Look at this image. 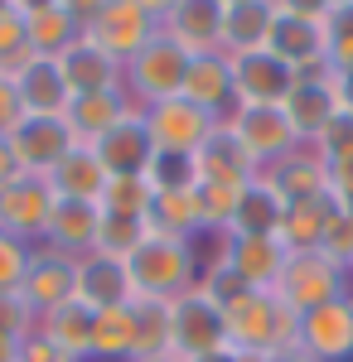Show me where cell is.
<instances>
[{
    "mask_svg": "<svg viewBox=\"0 0 353 362\" xmlns=\"http://www.w3.org/2000/svg\"><path fill=\"white\" fill-rule=\"evenodd\" d=\"M126 271H131V285H136L140 300H179L184 290L198 285L194 247L179 242V237H160V232H150V237L131 251Z\"/></svg>",
    "mask_w": 353,
    "mask_h": 362,
    "instance_id": "cell-1",
    "label": "cell"
},
{
    "mask_svg": "<svg viewBox=\"0 0 353 362\" xmlns=\"http://www.w3.org/2000/svg\"><path fill=\"white\" fill-rule=\"evenodd\" d=\"M296 343H300V314H291L271 290H257L252 300L228 309V348L276 358V353H286Z\"/></svg>",
    "mask_w": 353,
    "mask_h": 362,
    "instance_id": "cell-2",
    "label": "cell"
},
{
    "mask_svg": "<svg viewBox=\"0 0 353 362\" xmlns=\"http://www.w3.org/2000/svg\"><path fill=\"white\" fill-rule=\"evenodd\" d=\"M189 63H194V54L179 39H169L160 29V34L121 68V87H126V97H131L136 107H155L164 97H179V92H184Z\"/></svg>",
    "mask_w": 353,
    "mask_h": 362,
    "instance_id": "cell-3",
    "label": "cell"
},
{
    "mask_svg": "<svg viewBox=\"0 0 353 362\" xmlns=\"http://www.w3.org/2000/svg\"><path fill=\"white\" fill-rule=\"evenodd\" d=\"M271 295L291 314H310V309L349 295V271L339 261H329L325 251H286V266L276 276Z\"/></svg>",
    "mask_w": 353,
    "mask_h": 362,
    "instance_id": "cell-4",
    "label": "cell"
},
{
    "mask_svg": "<svg viewBox=\"0 0 353 362\" xmlns=\"http://www.w3.org/2000/svg\"><path fill=\"white\" fill-rule=\"evenodd\" d=\"M228 348V314L194 285L179 300H169V353L179 362L208 358Z\"/></svg>",
    "mask_w": 353,
    "mask_h": 362,
    "instance_id": "cell-5",
    "label": "cell"
},
{
    "mask_svg": "<svg viewBox=\"0 0 353 362\" xmlns=\"http://www.w3.org/2000/svg\"><path fill=\"white\" fill-rule=\"evenodd\" d=\"M228 126H232V136L242 140L247 150H252V160L262 169L281 165L286 155H296L305 140L296 136V126H291V116L281 102H262V107H232V112L223 116Z\"/></svg>",
    "mask_w": 353,
    "mask_h": 362,
    "instance_id": "cell-6",
    "label": "cell"
},
{
    "mask_svg": "<svg viewBox=\"0 0 353 362\" xmlns=\"http://www.w3.org/2000/svg\"><path fill=\"white\" fill-rule=\"evenodd\" d=\"M140 116H145V131L155 140V150H164V155H194L218 126V116L194 107L189 97H164L155 107H140Z\"/></svg>",
    "mask_w": 353,
    "mask_h": 362,
    "instance_id": "cell-7",
    "label": "cell"
},
{
    "mask_svg": "<svg viewBox=\"0 0 353 362\" xmlns=\"http://www.w3.org/2000/svg\"><path fill=\"white\" fill-rule=\"evenodd\" d=\"M54 203H58V194L44 174H25L15 184H5L0 189V232L15 237V242H25V247L44 242V227H49Z\"/></svg>",
    "mask_w": 353,
    "mask_h": 362,
    "instance_id": "cell-8",
    "label": "cell"
},
{
    "mask_svg": "<svg viewBox=\"0 0 353 362\" xmlns=\"http://www.w3.org/2000/svg\"><path fill=\"white\" fill-rule=\"evenodd\" d=\"M155 34H160V20H155L140 0H111L107 10L87 25V39H92L97 49H107L121 68H126V63H131Z\"/></svg>",
    "mask_w": 353,
    "mask_h": 362,
    "instance_id": "cell-9",
    "label": "cell"
},
{
    "mask_svg": "<svg viewBox=\"0 0 353 362\" xmlns=\"http://www.w3.org/2000/svg\"><path fill=\"white\" fill-rule=\"evenodd\" d=\"M296 83H300V73L286 63V58H276L271 49H257V54L232 58V92H237V107L286 102Z\"/></svg>",
    "mask_w": 353,
    "mask_h": 362,
    "instance_id": "cell-10",
    "label": "cell"
},
{
    "mask_svg": "<svg viewBox=\"0 0 353 362\" xmlns=\"http://www.w3.org/2000/svg\"><path fill=\"white\" fill-rule=\"evenodd\" d=\"M5 140H10V150H15L20 169H25V174H44V179H49V169L78 145L63 116H25Z\"/></svg>",
    "mask_w": 353,
    "mask_h": 362,
    "instance_id": "cell-11",
    "label": "cell"
},
{
    "mask_svg": "<svg viewBox=\"0 0 353 362\" xmlns=\"http://www.w3.org/2000/svg\"><path fill=\"white\" fill-rule=\"evenodd\" d=\"M20 295L34 305V314H49V309L78 300V261L58 256L49 247H34L29 251V266H25V280H20Z\"/></svg>",
    "mask_w": 353,
    "mask_h": 362,
    "instance_id": "cell-12",
    "label": "cell"
},
{
    "mask_svg": "<svg viewBox=\"0 0 353 362\" xmlns=\"http://www.w3.org/2000/svg\"><path fill=\"white\" fill-rule=\"evenodd\" d=\"M300 348L315 362H349L353 358V300L349 295L300 314Z\"/></svg>",
    "mask_w": 353,
    "mask_h": 362,
    "instance_id": "cell-13",
    "label": "cell"
},
{
    "mask_svg": "<svg viewBox=\"0 0 353 362\" xmlns=\"http://www.w3.org/2000/svg\"><path fill=\"white\" fill-rule=\"evenodd\" d=\"M281 107H286V116H291V126H296V136L305 140V145H315V140L329 131V121L344 112L325 68H320V73H300V83L291 87V97H286Z\"/></svg>",
    "mask_w": 353,
    "mask_h": 362,
    "instance_id": "cell-14",
    "label": "cell"
},
{
    "mask_svg": "<svg viewBox=\"0 0 353 362\" xmlns=\"http://www.w3.org/2000/svg\"><path fill=\"white\" fill-rule=\"evenodd\" d=\"M78 300H82L87 309L131 305V300H136V285H131L126 261L102 256V251H87V256H78Z\"/></svg>",
    "mask_w": 353,
    "mask_h": 362,
    "instance_id": "cell-15",
    "label": "cell"
},
{
    "mask_svg": "<svg viewBox=\"0 0 353 362\" xmlns=\"http://www.w3.org/2000/svg\"><path fill=\"white\" fill-rule=\"evenodd\" d=\"M267 49L276 58H286L296 73H320L325 68V20H310V15H276L271 39Z\"/></svg>",
    "mask_w": 353,
    "mask_h": 362,
    "instance_id": "cell-16",
    "label": "cell"
},
{
    "mask_svg": "<svg viewBox=\"0 0 353 362\" xmlns=\"http://www.w3.org/2000/svg\"><path fill=\"white\" fill-rule=\"evenodd\" d=\"M97 223H102V208L97 203H78V198H58L49 227H44V247L58 256H87L97 247Z\"/></svg>",
    "mask_w": 353,
    "mask_h": 362,
    "instance_id": "cell-17",
    "label": "cell"
},
{
    "mask_svg": "<svg viewBox=\"0 0 353 362\" xmlns=\"http://www.w3.org/2000/svg\"><path fill=\"white\" fill-rule=\"evenodd\" d=\"M92 150H97V160L107 165V174H145L150 160H155V140H150V131H145V116L140 112L121 116Z\"/></svg>",
    "mask_w": 353,
    "mask_h": 362,
    "instance_id": "cell-18",
    "label": "cell"
},
{
    "mask_svg": "<svg viewBox=\"0 0 353 362\" xmlns=\"http://www.w3.org/2000/svg\"><path fill=\"white\" fill-rule=\"evenodd\" d=\"M169 39H179L189 54H223V5L218 0H179L160 20Z\"/></svg>",
    "mask_w": 353,
    "mask_h": 362,
    "instance_id": "cell-19",
    "label": "cell"
},
{
    "mask_svg": "<svg viewBox=\"0 0 353 362\" xmlns=\"http://www.w3.org/2000/svg\"><path fill=\"white\" fill-rule=\"evenodd\" d=\"M179 97H189L194 107H203V112H213L218 121H223V116L237 107V92H232V58L228 54H194Z\"/></svg>",
    "mask_w": 353,
    "mask_h": 362,
    "instance_id": "cell-20",
    "label": "cell"
},
{
    "mask_svg": "<svg viewBox=\"0 0 353 362\" xmlns=\"http://www.w3.org/2000/svg\"><path fill=\"white\" fill-rule=\"evenodd\" d=\"M194 165H198V179H228V184H247V179L262 174V165L252 160V150H247L242 140L232 136L228 121H218L213 136L194 150Z\"/></svg>",
    "mask_w": 353,
    "mask_h": 362,
    "instance_id": "cell-21",
    "label": "cell"
},
{
    "mask_svg": "<svg viewBox=\"0 0 353 362\" xmlns=\"http://www.w3.org/2000/svg\"><path fill=\"white\" fill-rule=\"evenodd\" d=\"M131 112H140V107L126 97V87H116V92H87V97H73L68 112H63V121H68V131H73L78 145H97L121 116H131Z\"/></svg>",
    "mask_w": 353,
    "mask_h": 362,
    "instance_id": "cell-22",
    "label": "cell"
},
{
    "mask_svg": "<svg viewBox=\"0 0 353 362\" xmlns=\"http://www.w3.org/2000/svg\"><path fill=\"white\" fill-rule=\"evenodd\" d=\"M58 73H63V83H68L73 97H87V92H116V87H121V63H116L107 49H97L87 34L58 58Z\"/></svg>",
    "mask_w": 353,
    "mask_h": 362,
    "instance_id": "cell-23",
    "label": "cell"
},
{
    "mask_svg": "<svg viewBox=\"0 0 353 362\" xmlns=\"http://www.w3.org/2000/svg\"><path fill=\"white\" fill-rule=\"evenodd\" d=\"M281 218H286V198L267 174H257L252 184H242V198H237V213L228 223V237H276L281 232Z\"/></svg>",
    "mask_w": 353,
    "mask_h": 362,
    "instance_id": "cell-24",
    "label": "cell"
},
{
    "mask_svg": "<svg viewBox=\"0 0 353 362\" xmlns=\"http://www.w3.org/2000/svg\"><path fill=\"white\" fill-rule=\"evenodd\" d=\"M252 290H271L281 266H286V247L276 237H223V256Z\"/></svg>",
    "mask_w": 353,
    "mask_h": 362,
    "instance_id": "cell-25",
    "label": "cell"
},
{
    "mask_svg": "<svg viewBox=\"0 0 353 362\" xmlns=\"http://www.w3.org/2000/svg\"><path fill=\"white\" fill-rule=\"evenodd\" d=\"M339 218V198L320 194V198H305V203H286V218H281V232L276 242L286 251H320L325 232Z\"/></svg>",
    "mask_w": 353,
    "mask_h": 362,
    "instance_id": "cell-26",
    "label": "cell"
},
{
    "mask_svg": "<svg viewBox=\"0 0 353 362\" xmlns=\"http://www.w3.org/2000/svg\"><path fill=\"white\" fill-rule=\"evenodd\" d=\"M15 92H20L29 116H63L68 102H73V92L58 73V58H29L15 73Z\"/></svg>",
    "mask_w": 353,
    "mask_h": 362,
    "instance_id": "cell-27",
    "label": "cell"
},
{
    "mask_svg": "<svg viewBox=\"0 0 353 362\" xmlns=\"http://www.w3.org/2000/svg\"><path fill=\"white\" fill-rule=\"evenodd\" d=\"M276 15H281L276 0H242V5H228V10H223V54L237 58V54L267 49Z\"/></svg>",
    "mask_w": 353,
    "mask_h": 362,
    "instance_id": "cell-28",
    "label": "cell"
},
{
    "mask_svg": "<svg viewBox=\"0 0 353 362\" xmlns=\"http://www.w3.org/2000/svg\"><path fill=\"white\" fill-rule=\"evenodd\" d=\"M107 165L97 160L92 145H73L54 169H49V184H54L58 198H78V203H102V189H107Z\"/></svg>",
    "mask_w": 353,
    "mask_h": 362,
    "instance_id": "cell-29",
    "label": "cell"
},
{
    "mask_svg": "<svg viewBox=\"0 0 353 362\" xmlns=\"http://www.w3.org/2000/svg\"><path fill=\"white\" fill-rule=\"evenodd\" d=\"M262 174H267L276 189H281V198H286V203H305V198L329 194L325 165H320V150H315V145H300L296 155H286L281 165L262 169Z\"/></svg>",
    "mask_w": 353,
    "mask_h": 362,
    "instance_id": "cell-30",
    "label": "cell"
},
{
    "mask_svg": "<svg viewBox=\"0 0 353 362\" xmlns=\"http://www.w3.org/2000/svg\"><path fill=\"white\" fill-rule=\"evenodd\" d=\"M92 324H97V309H87L82 300H68V305L39 314V329L34 334H44L49 343L68 348L78 362H87L92 358Z\"/></svg>",
    "mask_w": 353,
    "mask_h": 362,
    "instance_id": "cell-31",
    "label": "cell"
},
{
    "mask_svg": "<svg viewBox=\"0 0 353 362\" xmlns=\"http://www.w3.org/2000/svg\"><path fill=\"white\" fill-rule=\"evenodd\" d=\"M25 34H29V54L34 58H63L82 39V25L63 5H49V10L25 15Z\"/></svg>",
    "mask_w": 353,
    "mask_h": 362,
    "instance_id": "cell-32",
    "label": "cell"
},
{
    "mask_svg": "<svg viewBox=\"0 0 353 362\" xmlns=\"http://www.w3.org/2000/svg\"><path fill=\"white\" fill-rule=\"evenodd\" d=\"M150 232L160 237H179V242H194L203 232V218H198V198L194 189H169V194L150 198V213H145Z\"/></svg>",
    "mask_w": 353,
    "mask_h": 362,
    "instance_id": "cell-33",
    "label": "cell"
},
{
    "mask_svg": "<svg viewBox=\"0 0 353 362\" xmlns=\"http://www.w3.org/2000/svg\"><path fill=\"white\" fill-rule=\"evenodd\" d=\"M92 358L97 362H131L136 358V309L131 305L97 309V324H92Z\"/></svg>",
    "mask_w": 353,
    "mask_h": 362,
    "instance_id": "cell-34",
    "label": "cell"
},
{
    "mask_svg": "<svg viewBox=\"0 0 353 362\" xmlns=\"http://www.w3.org/2000/svg\"><path fill=\"white\" fill-rule=\"evenodd\" d=\"M136 309V358L131 362H150L169 353V300H131Z\"/></svg>",
    "mask_w": 353,
    "mask_h": 362,
    "instance_id": "cell-35",
    "label": "cell"
},
{
    "mask_svg": "<svg viewBox=\"0 0 353 362\" xmlns=\"http://www.w3.org/2000/svg\"><path fill=\"white\" fill-rule=\"evenodd\" d=\"M247 184H252V179H247ZM194 198H198L203 232H228L232 213H237V198H242V184H228V179H198V184H194Z\"/></svg>",
    "mask_w": 353,
    "mask_h": 362,
    "instance_id": "cell-36",
    "label": "cell"
},
{
    "mask_svg": "<svg viewBox=\"0 0 353 362\" xmlns=\"http://www.w3.org/2000/svg\"><path fill=\"white\" fill-rule=\"evenodd\" d=\"M150 237V223L145 218H131V213H102L97 223V247L102 256H116V261H131V251Z\"/></svg>",
    "mask_w": 353,
    "mask_h": 362,
    "instance_id": "cell-37",
    "label": "cell"
},
{
    "mask_svg": "<svg viewBox=\"0 0 353 362\" xmlns=\"http://www.w3.org/2000/svg\"><path fill=\"white\" fill-rule=\"evenodd\" d=\"M150 198H155V189H150L145 174H111L97 208H102V213H131V218H145V213H150Z\"/></svg>",
    "mask_w": 353,
    "mask_h": 362,
    "instance_id": "cell-38",
    "label": "cell"
},
{
    "mask_svg": "<svg viewBox=\"0 0 353 362\" xmlns=\"http://www.w3.org/2000/svg\"><path fill=\"white\" fill-rule=\"evenodd\" d=\"M198 290H203V295H208V300H213L223 314H228V309H237L242 300H252V295H257V290H252V285H247V280L237 276L228 261H208V266L198 271Z\"/></svg>",
    "mask_w": 353,
    "mask_h": 362,
    "instance_id": "cell-39",
    "label": "cell"
},
{
    "mask_svg": "<svg viewBox=\"0 0 353 362\" xmlns=\"http://www.w3.org/2000/svg\"><path fill=\"white\" fill-rule=\"evenodd\" d=\"M29 34H25V15L15 5L0 10V78H15L20 68L29 63Z\"/></svg>",
    "mask_w": 353,
    "mask_h": 362,
    "instance_id": "cell-40",
    "label": "cell"
},
{
    "mask_svg": "<svg viewBox=\"0 0 353 362\" xmlns=\"http://www.w3.org/2000/svg\"><path fill=\"white\" fill-rule=\"evenodd\" d=\"M145 179H150L155 194L194 189V184H198V165H194V155H164V150H155V160H150V169H145Z\"/></svg>",
    "mask_w": 353,
    "mask_h": 362,
    "instance_id": "cell-41",
    "label": "cell"
},
{
    "mask_svg": "<svg viewBox=\"0 0 353 362\" xmlns=\"http://www.w3.org/2000/svg\"><path fill=\"white\" fill-rule=\"evenodd\" d=\"M39 329V314L20 290H0V338H20L25 343L29 334Z\"/></svg>",
    "mask_w": 353,
    "mask_h": 362,
    "instance_id": "cell-42",
    "label": "cell"
},
{
    "mask_svg": "<svg viewBox=\"0 0 353 362\" xmlns=\"http://www.w3.org/2000/svg\"><path fill=\"white\" fill-rule=\"evenodd\" d=\"M320 165H325V184L329 194L339 198H353V145L349 150H320Z\"/></svg>",
    "mask_w": 353,
    "mask_h": 362,
    "instance_id": "cell-43",
    "label": "cell"
},
{
    "mask_svg": "<svg viewBox=\"0 0 353 362\" xmlns=\"http://www.w3.org/2000/svg\"><path fill=\"white\" fill-rule=\"evenodd\" d=\"M29 251L34 247H25V242H15V237L0 232V290H20L25 266H29Z\"/></svg>",
    "mask_w": 353,
    "mask_h": 362,
    "instance_id": "cell-44",
    "label": "cell"
},
{
    "mask_svg": "<svg viewBox=\"0 0 353 362\" xmlns=\"http://www.w3.org/2000/svg\"><path fill=\"white\" fill-rule=\"evenodd\" d=\"M320 251H325L329 261H339L344 271L353 266V218L339 208V218H334V227L325 232V242H320Z\"/></svg>",
    "mask_w": 353,
    "mask_h": 362,
    "instance_id": "cell-45",
    "label": "cell"
},
{
    "mask_svg": "<svg viewBox=\"0 0 353 362\" xmlns=\"http://www.w3.org/2000/svg\"><path fill=\"white\" fill-rule=\"evenodd\" d=\"M15 362H78L68 348H58V343H49L44 334H29L25 343H20V353H15Z\"/></svg>",
    "mask_w": 353,
    "mask_h": 362,
    "instance_id": "cell-46",
    "label": "cell"
},
{
    "mask_svg": "<svg viewBox=\"0 0 353 362\" xmlns=\"http://www.w3.org/2000/svg\"><path fill=\"white\" fill-rule=\"evenodd\" d=\"M25 102H20V92H15V78H0V136H10L20 121H25Z\"/></svg>",
    "mask_w": 353,
    "mask_h": 362,
    "instance_id": "cell-47",
    "label": "cell"
},
{
    "mask_svg": "<svg viewBox=\"0 0 353 362\" xmlns=\"http://www.w3.org/2000/svg\"><path fill=\"white\" fill-rule=\"evenodd\" d=\"M353 145V112H339L329 121V131L315 140V150H349Z\"/></svg>",
    "mask_w": 353,
    "mask_h": 362,
    "instance_id": "cell-48",
    "label": "cell"
},
{
    "mask_svg": "<svg viewBox=\"0 0 353 362\" xmlns=\"http://www.w3.org/2000/svg\"><path fill=\"white\" fill-rule=\"evenodd\" d=\"M58 5H63V10H68V15H73V20L82 25V34H87V25H92L102 10H107L111 0H58Z\"/></svg>",
    "mask_w": 353,
    "mask_h": 362,
    "instance_id": "cell-49",
    "label": "cell"
},
{
    "mask_svg": "<svg viewBox=\"0 0 353 362\" xmlns=\"http://www.w3.org/2000/svg\"><path fill=\"white\" fill-rule=\"evenodd\" d=\"M276 10H286V15H310V20H325V15H329V0H276Z\"/></svg>",
    "mask_w": 353,
    "mask_h": 362,
    "instance_id": "cell-50",
    "label": "cell"
},
{
    "mask_svg": "<svg viewBox=\"0 0 353 362\" xmlns=\"http://www.w3.org/2000/svg\"><path fill=\"white\" fill-rule=\"evenodd\" d=\"M15 179H25V169H20V160H15L10 140L0 136V189H5V184H15Z\"/></svg>",
    "mask_w": 353,
    "mask_h": 362,
    "instance_id": "cell-51",
    "label": "cell"
},
{
    "mask_svg": "<svg viewBox=\"0 0 353 362\" xmlns=\"http://www.w3.org/2000/svg\"><path fill=\"white\" fill-rule=\"evenodd\" d=\"M20 15H34V10H49V5H58V0H10Z\"/></svg>",
    "mask_w": 353,
    "mask_h": 362,
    "instance_id": "cell-52",
    "label": "cell"
},
{
    "mask_svg": "<svg viewBox=\"0 0 353 362\" xmlns=\"http://www.w3.org/2000/svg\"><path fill=\"white\" fill-rule=\"evenodd\" d=\"M140 5H145V10H150L155 20H164V15H169V10H174L179 0H140Z\"/></svg>",
    "mask_w": 353,
    "mask_h": 362,
    "instance_id": "cell-53",
    "label": "cell"
},
{
    "mask_svg": "<svg viewBox=\"0 0 353 362\" xmlns=\"http://www.w3.org/2000/svg\"><path fill=\"white\" fill-rule=\"evenodd\" d=\"M271 362H315V358H310V353H305V348L296 343V348H286V353H276Z\"/></svg>",
    "mask_w": 353,
    "mask_h": 362,
    "instance_id": "cell-54",
    "label": "cell"
},
{
    "mask_svg": "<svg viewBox=\"0 0 353 362\" xmlns=\"http://www.w3.org/2000/svg\"><path fill=\"white\" fill-rule=\"evenodd\" d=\"M20 353V338H0V362H15Z\"/></svg>",
    "mask_w": 353,
    "mask_h": 362,
    "instance_id": "cell-55",
    "label": "cell"
},
{
    "mask_svg": "<svg viewBox=\"0 0 353 362\" xmlns=\"http://www.w3.org/2000/svg\"><path fill=\"white\" fill-rule=\"evenodd\" d=\"M232 362H271V358H262V353H242V348H232Z\"/></svg>",
    "mask_w": 353,
    "mask_h": 362,
    "instance_id": "cell-56",
    "label": "cell"
},
{
    "mask_svg": "<svg viewBox=\"0 0 353 362\" xmlns=\"http://www.w3.org/2000/svg\"><path fill=\"white\" fill-rule=\"evenodd\" d=\"M194 362H232V348H223V353H208V358H194Z\"/></svg>",
    "mask_w": 353,
    "mask_h": 362,
    "instance_id": "cell-57",
    "label": "cell"
},
{
    "mask_svg": "<svg viewBox=\"0 0 353 362\" xmlns=\"http://www.w3.org/2000/svg\"><path fill=\"white\" fill-rule=\"evenodd\" d=\"M339 208H344V213H349V218H353V198H344V203H339Z\"/></svg>",
    "mask_w": 353,
    "mask_h": 362,
    "instance_id": "cell-58",
    "label": "cell"
},
{
    "mask_svg": "<svg viewBox=\"0 0 353 362\" xmlns=\"http://www.w3.org/2000/svg\"><path fill=\"white\" fill-rule=\"evenodd\" d=\"M150 362H179V358H174V353H164V358H150Z\"/></svg>",
    "mask_w": 353,
    "mask_h": 362,
    "instance_id": "cell-59",
    "label": "cell"
},
{
    "mask_svg": "<svg viewBox=\"0 0 353 362\" xmlns=\"http://www.w3.org/2000/svg\"><path fill=\"white\" fill-rule=\"evenodd\" d=\"M218 5H223V10H228V5H242V0H218Z\"/></svg>",
    "mask_w": 353,
    "mask_h": 362,
    "instance_id": "cell-60",
    "label": "cell"
},
{
    "mask_svg": "<svg viewBox=\"0 0 353 362\" xmlns=\"http://www.w3.org/2000/svg\"><path fill=\"white\" fill-rule=\"evenodd\" d=\"M5 5H10V0H0V10H5Z\"/></svg>",
    "mask_w": 353,
    "mask_h": 362,
    "instance_id": "cell-61",
    "label": "cell"
},
{
    "mask_svg": "<svg viewBox=\"0 0 353 362\" xmlns=\"http://www.w3.org/2000/svg\"><path fill=\"white\" fill-rule=\"evenodd\" d=\"M349 276H353V266H349Z\"/></svg>",
    "mask_w": 353,
    "mask_h": 362,
    "instance_id": "cell-62",
    "label": "cell"
},
{
    "mask_svg": "<svg viewBox=\"0 0 353 362\" xmlns=\"http://www.w3.org/2000/svg\"><path fill=\"white\" fill-rule=\"evenodd\" d=\"M349 300H353V290H349Z\"/></svg>",
    "mask_w": 353,
    "mask_h": 362,
    "instance_id": "cell-63",
    "label": "cell"
}]
</instances>
